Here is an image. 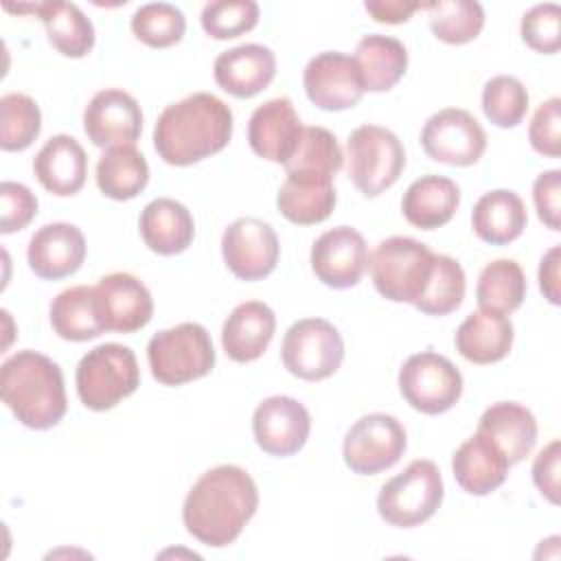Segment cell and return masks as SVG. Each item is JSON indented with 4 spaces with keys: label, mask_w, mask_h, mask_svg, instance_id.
<instances>
[{
    "label": "cell",
    "mask_w": 561,
    "mask_h": 561,
    "mask_svg": "<svg viewBox=\"0 0 561 561\" xmlns=\"http://www.w3.org/2000/svg\"><path fill=\"white\" fill-rule=\"evenodd\" d=\"M276 331L274 311L261 300L237 305L221 327V346L232 362L248 364L259 359Z\"/></svg>",
    "instance_id": "obj_22"
},
{
    "label": "cell",
    "mask_w": 561,
    "mask_h": 561,
    "mask_svg": "<svg viewBox=\"0 0 561 561\" xmlns=\"http://www.w3.org/2000/svg\"><path fill=\"white\" fill-rule=\"evenodd\" d=\"M147 359L156 381L162 386H182L213 370L215 346L202 324L182 322L158 331L149 340Z\"/></svg>",
    "instance_id": "obj_5"
},
{
    "label": "cell",
    "mask_w": 561,
    "mask_h": 561,
    "mask_svg": "<svg viewBox=\"0 0 561 561\" xmlns=\"http://www.w3.org/2000/svg\"><path fill=\"white\" fill-rule=\"evenodd\" d=\"M230 136V107L210 92H195L162 110L153 127V147L167 164L188 167L219 153Z\"/></svg>",
    "instance_id": "obj_2"
},
{
    "label": "cell",
    "mask_w": 561,
    "mask_h": 561,
    "mask_svg": "<svg viewBox=\"0 0 561 561\" xmlns=\"http://www.w3.org/2000/svg\"><path fill=\"white\" fill-rule=\"evenodd\" d=\"M432 33L445 44H467L484 26V9L473 0H438L423 4Z\"/></svg>",
    "instance_id": "obj_36"
},
{
    "label": "cell",
    "mask_w": 561,
    "mask_h": 561,
    "mask_svg": "<svg viewBox=\"0 0 561 561\" xmlns=\"http://www.w3.org/2000/svg\"><path fill=\"white\" fill-rule=\"evenodd\" d=\"M0 394L13 416L31 430L55 427L68 408L59 364L31 348L4 359Z\"/></svg>",
    "instance_id": "obj_3"
},
{
    "label": "cell",
    "mask_w": 561,
    "mask_h": 561,
    "mask_svg": "<svg viewBox=\"0 0 561 561\" xmlns=\"http://www.w3.org/2000/svg\"><path fill=\"white\" fill-rule=\"evenodd\" d=\"M85 259V237L75 224L53 221L42 226L28 241L26 261L35 276L59 280L75 274Z\"/></svg>",
    "instance_id": "obj_20"
},
{
    "label": "cell",
    "mask_w": 561,
    "mask_h": 561,
    "mask_svg": "<svg viewBox=\"0 0 561 561\" xmlns=\"http://www.w3.org/2000/svg\"><path fill=\"white\" fill-rule=\"evenodd\" d=\"M77 394L88 410L105 412L140 386V370L129 346L105 342L88 351L75 375Z\"/></svg>",
    "instance_id": "obj_4"
},
{
    "label": "cell",
    "mask_w": 561,
    "mask_h": 561,
    "mask_svg": "<svg viewBox=\"0 0 561 561\" xmlns=\"http://www.w3.org/2000/svg\"><path fill=\"white\" fill-rule=\"evenodd\" d=\"M42 129L39 105L22 92H9L0 99V147L22 151L33 145Z\"/></svg>",
    "instance_id": "obj_38"
},
{
    "label": "cell",
    "mask_w": 561,
    "mask_h": 561,
    "mask_svg": "<svg viewBox=\"0 0 561 561\" xmlns=\"http://www.w3.org/2000/svg\"><path fill=\"white\" fill-rule=\"evenodd\" d=\"M533 202L537 208L539 219L550 228V230H559L561 221V171L559 169H550L543 171L541 175H537L535 184H533Z\"/></svg>",
    "instance_id": "obj_46"
},
{
    "label": "cell",
    "mask_w": 561,
    "mask_h": 561,
    "mask_svg": "<svg viewBox=\"0 0 561 561\" xmlns=\"http://www.w3.org/2000/svg\"><path fill=\"white\" fill-rule=\"evenodd\" d=\"M434 252L412 237H388L368 259L375 289L392 302L414 305L432 274Z\"/></svg>",
    "instance_id": "obj_6"
},
{
    "label": "cell",
    "mask_w": 561,
    "mask_h": 561,
    "mask_svg": "<svg viewBox=\"0 0 561 561\" xmlns=\"http://www.w3.org/2000/svg\"><path fill=\"white\" fill-rule=\"evenodd\" d=\"M9 11H33L46 26L48 42L64 57H85L94 46V26L85 13L72 2H37Z\"/></svg>",
    "instance_id": "obj_32"
},
{
    "label": "cell",
    "mask_w": 561,
    "mask_h": 561,
    "mask_svg": "<svg viewBox=\"0 0 561 561\" xmlns=\"http://www.w3.org/2000/svg\"><path fill=\"white\" fill-rule=\"evenodd\" d=\"M140 234L145 245L162 256L184 252L195 237V221L188 208L171 197L149 202L140 213Z\"/></svg>",
    "instance_id": "obj_26"
},
{
    "label": "cell",
    "mask_w": 561,
    "mask_h": 561,
    "mask_svg": "<svg viewBox=\"0 0 561 561\" xmlns=\"http://www.w3.org/2000/svg\"><path fill=\"white\" fill-rule=\"evenodd\" d=\"M302 83L309 101L327 112L355 107L366 92L355 59L337 50L316 55L305 66Z\"/></svg>",
    "instance_id": "obj_16"
},
{
    "label": "cell",
    "mask_w": 561,
    "mask_h": 561,
    "mask_svg": "<svg viewBox=\"0 0 561 561\" xmlns=\"http://www.w3.org/2000/svg\"><path fill=\"white\" fill-rule=\"evenodd\" d=\"M511 462L504 451L484 434L476 432L451 458V471L462 491L471 495H489L504 484Z\"/></svg>",
    "instance_id": "obj_24"
},
{
    "label": "cell",
    "mask_w": 561,
    "mask_h": 561,
    "mask_svg": "<svg viewBox=\"0 0 561 561\" xmlns=\"http://www.w3.org/2000/svg\"><path fill=\"white\" fill-rule=\"evenodd\" d=\"M202 28L215 39H232L259 24V4L254 0H215L202 9Z\"/></svg>",
    "instance_id": "obj_42"
},
{
    "label": "cell",
    "mask_w": 561,
    "mask_h": 561,
    "mask_svg": "<svg viewBox=\"0 0 561 561\" xmlns=\"http://www.w3.org/2000/svg\"><path fill=\"white\" fill-rule=\"evenodd\" d=\"M149 182V164L134 145L105 149L96 162L99 191L116 202L134 199Z\"/></svg>",
    "instance_id": "obj_34"
},
{
    "label": "cell",
    "mask_w": 561,
    "mask_h": 561,
    "mask_svg": "<svg viewBox=\"0 0 561 561\" xmlns=\"http://www.w3.org/2000/svg\"><path fill=\"white\" fill-rule=\"evenodd\" d=\"M399 390L416 412L434 416L458 403L462 394V375L447 357L423 351L403 362L399 370Z\"/></svg>",
    "instance_id": "obj_10"
},
{
    "label": "cell",
    "mask_w": 561,
    "mask_h": 561,
    "mask_svg": "<svg viewBox=\"0 0 561 561\" xmlns=\"http://www.w3.org/2000/svg\"><path fill=\"white\" fill-rule=\"evenodd\" d=\"M309 432V410L287 394L263 399L252 414L254 440L270 456L285 458L298 454L305 447Z\"/></svg>",
    "instance_id": "obj_14"
},
{
    "label": "cell",
    "mask_w": 561,
    "mask_h": 561,
    "mask_svg": "<svg viewBox=\"0 0 561 561\" xmlns=\"http://www.w3.org/2000/svg\"><path fill=\"white\" fill-rule=\"evenodd\" d=\"M476 432L489 436L504 451L511 465L530 456L537 443V421L533 412L515 401L489 405L482 412Z\"/></svg>",
    "instance_id": "obj_27"
},
{
    "label": "cell",
    "mask_w": 561,
    "mask_h": 561,
    "mask_svg": "<svg viewBox=\"0 0 561 561\" xmlns=\"http://www.w3.org/2000/svg\"><path fill=\"white\" fill-rule=\"evenodd\" d=\"M421 145L436 162L471 167L486 149V134L467 110L445 107L432 114L423 125Z\"/></svg>",
    "instance_id": "obj_12"
},
{
    "label": "cell",
    "mask_w": 561,
    "mask_h": 561,
    "mask_svg": "<svg viewBox=\"0 0 561 561\" xmlns=\"http://www.w3.org/2000/svg\"><path fill=\"white\" fill-rule=\"evenodd\" d=\"M368 245L351 226L322 232L311 245V270L320 283L333 289L355 287L368 270Z\"/></svg>",
    "instance_id": "obj_15"
},
{
    "label": "cell",
    "mask_w": 561,
    "mask_h": 561,
    "mask_svg": "<svg viewBox=\"0 0 561 561\" xmlns=\"http://www.w3.org/2000/svg\"><path fill=\"white\" fill-rule=\"evenodd\" d=\"M278 237L263 219H234L221 234L224 263L241 280H261L270 276L278 263Z\"/></svg>",
    "instance_id": "obj_13"
},
{
    "label": "cell",
    "mask_w": 561,
    "mask_h": 561,
    "mask_svg": "<svg viewBox=\"0 0 561 561\" xmlns=\"http://www.w3.org/2000/svg\"><path fill=\"white\" fill-rule=\"evenodd\" d=\"M465 270L462 265L447 256L434 252V265L430 280L421 294V298L414 302V307L425 316H447L456 311L465 298Z\"/></svg>",
    "instance_id": "obj_37"
},
{
    "label": "cell",
    "mask_w": 561,
    "mask_h": 561,
    "mask_svg": "<svg viewBox=\"0 0 561 561\" xmlns=\"http://www.w3.org/2000/svg\"><path fill=\"white\" fill-rule=\"evenodd\" d=\"M364 9L373 15L375 22H386V24H401L412 18L414 11L423 9L421 2H401V0H368Z\"/></svg>",
    "instance_id": "obj_48"
},
{
    "label": "cell",
    "mask_w": 561,
    "mask_h": 561,
    "mask_svg": "<svg viewBox=\"0 0 561 561\" xmlns=\"http://www.w3.org/2000/svg\"><path fill=\"white\" fill-rule=\"evenodd\" d=\"M186 18L169 2H149L131 15V33L151 48H169L184 37Z\"/></svg>",
    "instance_id": "obj_40"
},
{
    "label": "cell",
    "mask_w": 561,
    "mask_h": 561,
    "mask_svg": "<svg viewBox=\"0 0 561 561\" xmlns=\"http://www.w3.org/2000/svg\"><path fill=\"white\" fill-rule=\"evenodd\" d=\"M37 182L57 197L79 193L88 175V156L77 138L57 134L44 142L33 160Z\"/></svg>",
    "instance_id": "obj_23"
},
{
    "label": "cell",
    "mask_w": 561,
    "mask_h": 561,
    "mask_svg": "<svg viewBox=\"0 0 561 561\" xmlns=\"http://www.w3.org/2000/svg\"><path fill=\"white\" fill-rule=\"evenodd\" d=\"M522 39L535 53L554 55L561 48V9L554 2L535 4L522 18Z\"/></svg>",
    "instance_id": "obj_43"
},
{
    "label": "cell",
    "mask_w": 561,
    "mask_h": 561,
    "mask_svg": "<svg viewBox=\"0 0 561 561\" xmlns=\"http://www.w3.org/2000/svg\"><path fill=\"white\" fill-rule=\"evenodd\" d=\"M559 460L561 443L554 438L535 456L533 462V482L550 504H559Z\"/></svg>",
    "instance_id": "obj_47"
},
{
    "label": "cell",
    "mask_w": 561,
    "mask_h": 561,
    "mask_svg": "<svg viewBox=\"0 0 561 561\" xmlns=\"http://www.w3.org/2000/svg\"><path fill=\"white\" fill-rule=\"evenodd\" d=\"M408 447V436L399 419L373 412L357 419L342 443L346 467L359 476H375L394 467Z\"/></svg>",
    "instance_id": "obj_11"
},
{
    "label": "cell",
    "mask_w": 561,
    "mask_h": 561,
    "mask_svg": "<svg viewBox=\"0 0 561 561\" xmlns=\"http://www.w3.org/2000/svg\"><path fill=\"white\" fill-rule=\"evenodd\" d=\"M443 495L445 486L438 467L432 460L419 458L381 486L377 511L390 526L414 528L438 511Z\"/></svg>",
    "instance_id": "obj_7"
},
{
    "label": "cell",
    "mask_w": 561,
    "mask_h": 561,
    "mask_svg": "<svg viewBox=\"0 0 561 561\" xmlns=\"http://www.w3.org/2000/svg\"><path fill=\"white\" fill-rule=\"evenodd\" d=\"M302 123L287 96L261 103L248 123V142L252 151L270 162L285 164L302 136Z\"/></svg>",
    "instance_id": "obj_18"
},
{
    "label": "cell",
    "mask_w": 561,
    "mask_h": 561,
    "mask_svg": "<svg viewBox=\"0 0 561 561\" xmlns=\"http://www.w3.org/2000/svg\"><path fill=\"white\" fill-rule=\"evenodd\" d=\"M83 131L94 147L112 149L136 145L142 131V112L138 101L121 88H105L96 92L85 105Z\"/></svg>",
    "instance_id": "obj_17"
},
{
    "label": "cell",
    "mask_w": 561,
    "mask_h": 561,
    "mask_svg": "<svg viewBox=\"0 0 561 561\" xmlns=\"http://www.w3.org/2000/svg\"><path fill=\"white\" fill-rule=\"evenodd\" d=\"M528 140L533 149L546 158L561 156V99L559 96H552L537 107L528 127Z\"/></svg>",
    "instance_id": "obj_44"
},
{
    "label": "cell",
    "mask_w": 561,
    "mask_h": 561,
    "mask_svg": "<svg viewBox=\"0 0 561 561\" xmlns=\"http://www.w3.org/2000/svg\"><path fill=\"white\" fill-rule=\"evenodd\" d=\"M344 156L337 138L324 127H302L294 156L283 164L287 173L311 171L333 178L342 169Z\"/></svg>",
    "instance_id": "obj_39"
},
{
    "label": "cell",
    "mask_w": 561,
    "mask_h": 561,
    "mask_svg": "<svg viewBox=\"0 0 561 561\" xmlns=\"http://www.w3.org/2000/svg\"><path fill=\"white\" fill-rule=\"evenodd\" d=\"M526 298V276L517 261L495 259L486 263L478 276L476 300L480 311L513 313Z\"/></svg>",
    "instance_id": "obj_35"
},
{
    "label": "cell",
    "mask_w": 561,
    "mask_h": 561,
    "mask_svg": "<svg viewBox=\"0 0 561 561\" xmlns=\"http://www.w3.org/2000/svg\"><path fill=\"white\" fill-rule=\"evenodd\" d=\"M528 90L511 75H497L484 83L482 110L484 116L502 129L515 127L528 112Z\"/></svg>",
    "instance_id": "obj_41"
},
{
    "label": "cell",
    "mask_w": 561,
    "mask_h": 561,
    "mask_svg": "<svg viewBox=\"0 0 561 561\" xmlns=\"http://www.w3.org/2000/svg\"><path fill=\"white\" fill-rule=\"evenodd\" d=\"M0 232L11 234L31 224L37 213V197L28 186L20 182H2L0 184Z\"/></svg>",
    "instance_id": "obj_45"
},
{
    "label": "cell",
    "mask_w": 561,
    "mask_h": 561,
    "mask_svg": "<svg viewBox=\"0 0 561 561\" xmlns=\"http://www.w3.org/2000/svg\"><path fill=\"white\" fill-rule=\"evenodd\" d=\"M50 324L68 342H88L105 333L96 289L75 285L57 294L50 302Z\"/></svg>",
    "instance_id": "obj_31"
},
{
    "label": "cell",
    "mask_w": 561,
    "mask_h": 561,
    "mask_svg": "<svg viewBox=\"0 0 561 561\" xmlns=\"http://www.w3.org/2000/svg\"><path fill=\"white\" fill-rule=\"evenodd\" d=\"M364 90L386 92L399 83L408 70V50L405 46L390 35H364L357 42L353 55Z\"/></svg>",
    "instance_id": "obj_33"
},
{
    "label": "cell",
    "mask_w": 561,
    "mask_h": 561,
    "mask_svg": "<svg viewBox=\"0 0 561 561\" xmlns=\"http://www.w3.org/2000/svg\"><path fill=\"white\" fill-rule=\"evenodd\" d=\"M215 81L237 99L263 92L276 75V57L263 44H241L224 50L213 66Z\"/></svg>",
    "instance_id": "obj_21"
},
{
    "label": "cell",
    "mask_w": 561,
    "mask_h": 561,
    "mask_svg": "<svg viewBox=\"0 0 561 561\" xmlns=\"http://www.w3.org/2000/svg\"><path fill=\"white\" fill-rule=\"evenodd\" d=\"M513 337V324L506 316L473 311L460 322L454 344L467 362L486 366L504 359L511 353Z\"/></svg>",
    "instance_id": "obj_29"
},
{
    "label": "cell",
    "mask_w": 561,
    "mask_h": 561,
    "mask_svg": "<svg viewBox=\"0 0 561 561\" xmlns=\"http://www.w3.org/2000/svg\"><path fill=\"white\" fill-rule=\"evenodd\" d=\"M348 178L366 197L390 188L405 169V149L397 134L381 125H359L348 134Z\"/></svg>",
    "instance_id": "obj_8"
},
{
    "label": "cell",
    "mask_w": 561,
    "mask_h": 561,
    "mask_svg": "<svg viewBox=\"0 0 561 561\" xmlns=\"http://www.w3.org/2000/svg\"><path fill=\"white\" fill-rule=\"evenodd\" d=\"M528 224L526 206L515 191L495 188L484 193L471 213L473 232L491 245H506L515 241Z\"/></svg>",
    "instance_id": "obj_30"
},
{
    "label": "cell",
    "mask_w": 561,
    "mask_h": 561,
    "mask_svg": "<svg viewBox=\"0 0 561 561\" xmlns=\"http://www.w3.org/2000/svg\"><path fill=\"white\" fill-rule=\"evenodd\" d=\"M460 188L445 175H423L414 180L401 199V210L408 224L421 230L445 226L458 210Z\"/></svg>",
    "instance_id": "obj_28"
},
{
    "label": "cell",
    "mask_w": 561,
    "mask_h": 561,
    "mask_svg": "<svg viewBox=\"0 0 561 561\" xmlns=\"http://www.w3.org/2000/svg\"><path fill=\"white\" fill-rule=\"evenodd\" d=\"M105 331L134 333L149 324L153 298L142 280L127 272H112L94 285Z\"/></svg>",
    "instance_id": "obj_19"
},
{
    "label": "cell",
    "mask_w": 561,
    "mask_h": 561,
    "mask_svg": "<svg viewBox=\"0 0 561 561\" xmlns=\"http://www.w3.org/2000/svg\"><path fill=\"white\" fill-rule=\"evenodd\" d=\"M335 202L337 197L333 178L311 171L287 173L276 195L280 215L298 226H313L324 221L333 213Z\"/></svg>",
    "instance_id": "obj_25"
},
{
    "label": "cell",
    "mask_w": 561,
    "mask_h": 561,
    "mask_svg": "<svg viewBox=\"0 0 561 561\" xmlns=\"http://www.w3.org/2000/svg\"><path fill=\"white\" fill-rule=\"evenodd\" d=\"M559 245H552L539 263V289L548 302L559 305Z\"/></svg>",
    "instance_id": "obj_49"
},
{
    "label": "cell",
    "mask_w": 561,
    "mask_h": 561,
    "mask_svg": "<svg viewBox=\"0 0 561 561\" xmlns=\"http://www.w3.org/2000/svg\"><path fill=\"white\" fill-rule=\"evenodd\" d=\"M259 506L252 476L237 465H217L199 476L182 506V522L199 543L224 548L232 543Z\"/></svg>",
    "instance_id": "obj_1"
},
{
    "label": "cell",
    "mask_w": 561,
    "mask_h": 561,
    "mask_svg": "<svg viewBox=\"0 0 561 561\" xmlns=\"http://www.w3.org/2000/svg\"><path fill=\"white\" fill-rule=\"evenodd\" d=\"M280 357L294 377L322 381L340 368L344 359V340L329 320L302 318L287 329Z\"/></svg>",
    "instance_id": "obj_9"
}]
</instances>
